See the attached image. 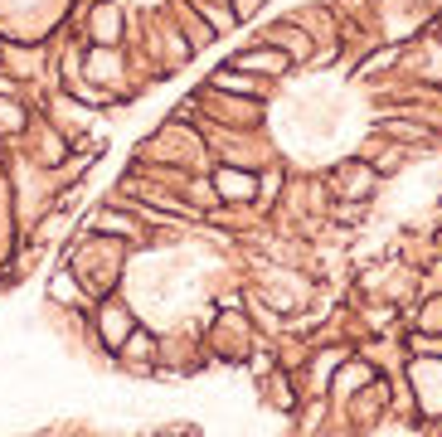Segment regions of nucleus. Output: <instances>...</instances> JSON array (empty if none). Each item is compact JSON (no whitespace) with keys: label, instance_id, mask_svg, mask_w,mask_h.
Returning <instances> with one entry per match:
<instances>
[{"label":"nucleus","instance_id":"obj_2","mask_svg":"<svg viewBox=\"0 0 442 437\" xmlns=\"http://www.w3.org/2000/svg\"><path fill=\"white\" fill-rule=\"evenodd\" d=\"M369 190H374L369 166H341V195H369Z\"/></svg>","mask_w":442,"mask_h":437},{"label":"nucleus","instance_id":"obj_3","mask_svg":"<svg viewBox=\"0 0 442 437\" xmlns=\"http://www.w3.org/2000/svg\"><path fill=\"white\" fill-rule=\"evenodd\" d=\"M219 190H224V199H253V175L219 171Z\"/></svg>","mask_w":442,"mask_h":437},{"label":"nucleus","instance_id":"obj_1","mask_svg":"<svg viewBox=\"0 0 442 437\" xmlns=\"http://www.w3.org/2000/svg\"><path fill=\"white\" fill-rule=\"evenodd\" d=\"M234 64L238 68H258V73H282L287 68V59H282V53H272V49H248V53H238Z\"/></svg>","mask_w":442,"mask_h":437}]
</instances>
